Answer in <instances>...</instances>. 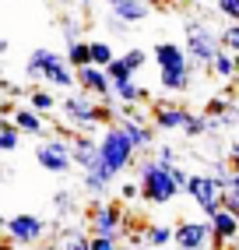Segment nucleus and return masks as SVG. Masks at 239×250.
Instances as JSON below:
<instances>
[{"instance_id": "f257e3e1", "label": "nucleus", "mask_w": 239, "mask_h": 250, "mask_svg": "<svg viewBox=\"0 0 239 250\" xmlns=\"http://www.w3.org/2000/svg\"><path fill=\"white\" fill-rule=\"evenodd\" d=\"M134 155H138L134 141H130V138H127L116 124H113L106 134L99 138V162H95V173H102V176L113 183V180L123 173L130 162H134ZM88 173H92V169H88Z\"/></svg>"}, {"instance_id": "f03ea898", "label": "nucleus", "mask_w": 239, "mask_h": 250, "mask_svg": "<svg viewBox=\"0 0 239 250\" xmlns=\"http://www.w3.org/2000/svg\"><path fill=\"white\" fill-rule=\"evenodd\" d=\"M25 74L32 81H49L53 88H63V92H71L78 85V71L67 63V57L53 53V49H46V46L32 49V57L25 63Z\"/></svg>"}, {"instance_id": "7ed1b4c3", "label": "nucleus", "mask_w": 239, "mask_h": 250, "mask_svg": "<svg viewBox=\"0 0 239 250\" xmlns=\"http://www.w3.org/2000/svg\"><path fill=\"white\" fill-rule=\"evenodd\" d=\"M138 183H141V197L151 205H169L179 194V183L173 180V166H162L159 159H148L138 166Z\"/></svg>"}, {"instance_id": "20e7f679", "label": "nucleus", "mask_w": 239, "mask_h": 250, "mask_svg": "<svg viewBox=\"0 0 239 250\" xmlns=\"http://www.w3.org/2000/svg\"><path fill=\"white\" fill-rule=\"evenodd\" d=\"M221 36L211 28V21H186V57H190L197 67H204V71H211V63L218 60V53H221Z\"/></svg>"}, {"instance_id": "39448f33", "label": "nucleus", "mask_w": 239, "mask_h": 250, "mask_svg": "<svg viewBox=\"0 0 239 250\" xmlns=\"http://www.w3.org/2000/svg\"><path fill=\"white\" fill-rule=\"evenodd\" d=\"M36 162L42 166L46 173L53 176H67L74 169V159H71V138H46L36 148Z\"/></svg>"}, {"instance_id": "423d86ee", "label": "nucleus", "mask_w": 239, "mask_h": 250, "mask_svg": "<svg viewBox=\"0 0 239 250\" xmlns=\"http://www.w3.org/2000/svg\"><path fill=\"white\" fill-rule=\"evenodd\" d=\"M186 194L194 197V205L208 215V219H211L215 211H221V201H225V190H221L208 173H194L190 183H186Z\"/></svg>"}, {"instance_id": "0eeeda50", "label": "nucleus", "mask_w": 239, "mask_h": 250, "mask_svg": "<svg viewBox=\"0 0 239 250\" xmlns=\"http://www.w3.org/2000/svg\"><path fill=\"white\" fill-rule=\"evenodd\" d=\"M60 113L71 124H78L81 130H88V127L99 124V106H95V99L88 92H67L63 103H60Z\"/></svg>"}, {"instance_id": "6e6552de", "label": "nucleus", "mask_w": 239, "mask_h": 250, "mask_svg": "<svg viewBox=\"0 0 239 250\" xmlns=\"http://www.w3.org/2000/svg\"><path fill=\"white\" fill-rule=\"evenodd\" d=\"M7 236H11V243H21V247L39 243L46 236V222L39 219V215H28V211L11 215L7 219Z\"/></svg>"}, {"instance_id": "1a4fd4ad", "label": "nucleus", "mask_w": 239, "mask_h": 250, "mask_svg": "<svg viewBox=\"0 0 239 250\" xmlns=\"http://www.w3.org/2000/svg\"><path fill=\"white\" fill-rule=\"evenodd\" d=\"M120 232H123V208H120V201L95 205L92 208V236H113V240H120Z\"/></svg>"}, {"instance_id": "9d476101", "label": "nucleus", "mask_w": 239, "mask_h": 250, "mask_svg": "<svg viewBox=\"0 0 239 250\" xmlns=\"http://www.w3.org/2000/svg\"><path fill=\"white\" fill-rule=\"evenodd\" d=\"M127 113L123 116H120V130H123V134L134 141V148H138V152H144V148H151V141H155V124H151V120H144V116L141 113H134L130 106H123Z\"/></svg>"}, {"instance_id": "9b49d317", "label": "nucleus", "mask_w": 239, "mask_h": 250, "mask_svg": "<svg viewBox=\"0 0 239 250\" xmlns=\"http://www.w3.org/2000/svg\"><path fill=\"white\" fill-rule=\"evenodd\" d=\"M211 236H215V232H211V222H179V226L173 229V243H176L179 250H204Z\"/></svg>"}, {"instance_id": "f8f14e48", "label": "nucleus", "mask_w": 239, "mask_h": 250, "mask_svg": "<svg viewBox=\"0 0 239 250\" xmlns=\"http://www.w3.org/2000/svg\"><path fill=\"white\" fill-rule=\"evenodd\" d=\"M186 120H190V109H183L176 103H159L151 106V124H155V130H183Z\"/></svg>"}, {"instance_id": "ddd939ff", "label": "nucleus", "mask_w": 239, "mask_h": 250, "mask_svg": "<svg viewBox=\"0 0 239 250\" xmlns=\"http://www.w3.org/2000/svg\"><path fill=\"white\" fill-rule=\"evenodd\" d=\"M106 7H109V18L120 21V25H134V21H144L148 18V0H106Z\"/></svg>"}, {"instance_id": "4468645a", "label": "nucleus", "mask_w": 239, "mask_h": 250, "mask_svg": "<svg viewBox=\"0 0 239 250\" xmlns=\"http://www.w3.org/2000/svg\"><path fill=\"white\" fill-rule=\"evenodd\" d=\"M78 85H81V92H88V95H102V99L113 95V81H109L106 67H95V63H88V67L78 71Z\"/></svg>"}, {"instance_id": "2eb2a0df", "label": "nucleus", "mask_w": 239, "mask_h": 250, "mask_svg": "<svg viewBox=\"0 0 239 250\" xmlns=\"http://www.w3.org/2000/svg\"><path fill=\"white\" fill-rule=\"evenodd\" d=\"M208 222H211V232H215V236H211L215 250H221L229 240H236V236H239V219H236L232 211H225V208H221V211H215Z\"/></svg>"}, {"instance_id": "dca6fc26", "label": "nucleus", "mask_w": 239, "mask_h": 250, "mask_svg": "<svg viewBox=\"0 0 239 250\" xmlns=\"http://www.w3.org/2000/svg\"><path fill=\"white\" fill-rule=\"evenodd\" d=\"M71 159H74V166H81L84 173L95 169V162H99V141L88 138V134H71Z\"/></svg>"}, {"instance_id": "f3484780", "label": "nucleus", "mask_w": 239, "mask_h": 250, "mask_svg": "<svg viewBox=\"0 0 239 250\" xmlns=\"http://www.w3.org/2000/svg\"><path fill=\"white\" fill-rule=\"evenodd\" d=\"M151 57H155L159 71H173V67H190V57H186V46L179 42H159L151 49Z\"/></svg>"}, {"instance_id": "a211bd4d", "label": "nucleus", "mask_w": 239, "mask_h": 250, "mask_svg": "<svg viewBox=\"0 0 239 250\" xmlns=\"http://www.w3.org/2000/svg\"><path fill=\"white\" fill-rule=\"evenodd\" d=\"M11 120H14V127H18L25 138H46V134H49L46 116H42V113H36V109H14Z\"/></svg>"}, {"instance_id": "6ab92c4d", "label": "nucleus", "mask_w": 239, "mask_h": 250, "mask_svg": "<svg viewBox=\"0 0 239 250\" xmlns=\"http://www.w3.org/2000/svg\"><path fill=\"white\" fill-rule=\"evenodd\" d=\"M113 95H116L123 106H141V103H148V92L138 85V81H113Z\"/></svg>"}, {"instance_id": "aec40b11", "label": "nucleus", "mask_w": 239, "mask_h": 250, "mask_svg": "<svg viewBox=\"0 0 239 250\" xmlns=\"http://www.w3.org/2000/svg\"><path fill=\"white\" fill-rule=\"evenodd\" d=\"M159 81L165 92H186L190 88V67H173V71H159Z\"/></svg>"}, {"instance_id": "412c9836", "label": "nucleus", "mask_w": 239, "mask_h": 250, "mask_svg": "<svg viewBox=\"0 0 239 250\" xmlns=\"http://www.w3.org/2000/svg\"><path fill=\"white\" fill-rule=\"evenodd\" d=\"M28 109H36V113H53V109H60V103H57V95L53 92H46V88H32L28 92Z\"/></svg>"}, {"instance_id": "4be33fe9", "label": "nucleus", "mask_w": 239, "mask_h": 250, "mask_svg": "<svg viewBox=\"0 0 239 250\" xmlns=\"http://www.w3.org/2000/svg\"><path fill=\"white\" fill-rule=\"evenodd\" d=\"M211 74H218V78H236L239 74V57L236 53H229V49H221V53H218V60L211 63Z\"/></svg>"}, {"instance_id": "5701e85b", "label": "nucleus", "mask_w": 239, "mask_h": 250, "mask_svg": "<svg viewBox=\"0 0 239 250\" xmlns=\"http://www.w3.org/2000/svg\"><path fill=\"white\" fill-rule=\"evenodd\" d=\"M21 130L14 127V120H0V152H14L21 145Z\"/></svg>"}, {"instance_id": "b1692460", "label": "nucleus", "mask_w": 239, "mask_h": 250, "mask_svg": "<svg viewBox=\"0 0 239 250\" xmlns=\"http://www.w3.org/2000/svg\"><path fill=\"white\" fill-rule=\"evenodd\" d=\"M67 63H71V67L74 71H81V67H88V63H92V49H88V42H71V46H67Z\"/></svg>"}, {"instance_id": "393cba45", "label": "nucleus", "mask_w": 239, "mask_h": 250, "mask_svg": "<svg viewBox=\"0 0 239 250\" xmlns=\"http://www.w3.org/2000/svg\"><path fill=\"white\" fill-rule=\"evenodd\" d=\"M88 49H92V63H95V67H109V63L116 60L113 46H109L106 39H92V42H88Z\"/></svg>"}, {"instance_id": "a878e982", "label": "nucleus", "mask_w": 239, "mask_h": 250, "mask_svg": "<svg viewBox=\"0 0 239 250\" xmlns=\"http://www.w3.org/2000/svg\"><path fill=\"white\" fill-rule=\"evenodd\" d=\"M144 240H148L151 250H165L169 243H173V229H169V226H148Z\"/></svg>"}, {"instance_id": "bb28decb", "label": "nucleus", "mask_w": 239, "mask_h": 250, "mask_svg": "<svg viewBox=\"0 0 239 250\" xmlns=\"http://www.w3.org/2000/svg\"><path fill=\"white\" fill-rule=\"evenodd\" d=\"M229 99H208V103H204V116H208V120H225V116H229Z\"/></svg>"}, {"instance_id": "cd10ccee", "label": "nucleus", "mask_w": 239, "mask_h": 250, "mask_svg": "<svg viewBox=\"0 0 239 250\" xmlns=\"http://www.w3.org/2000/svg\"><path fill=\"white\" fill-rule=\"evenodd\" d=\"M84 190H88V194H95V197H102V194H106L109 190V180L106 176H102V173H84Z\"/></svg>"}, {"instance_id": "c85d7f7f", "label": "nucleus", "mask_w": 239, "mask_h": 250, "mask_svg": "<svg viewBox=\"0 0 239 250\" xmlns=\"http://www.w3.org/2000/svg\"><path fill=\"white\" fill-rule=\"evenodd\" d=\"M106 74H109V81H134V71L127 67V60H123V57H116L109 67H106Z\"/></svg>"}, {"instance_id": "c756f323", "label": "nucleus", "mask_w": 239, "mask_h": 250, "mask_svg": "<svg viewBox=\"0 0 239 250\" xmlns=\"http://www.w3.org/2000/svg\"><path fill=\"white\" fill-rule=\"evenodd\" d=\"M208 127H211V120H208L204 113H190V120H186V127H183V130H186L190 138H200Z\"/></svg>"}, {"instance_id": "7c9ffc66", "label": "nucleus", "mask_w": 239, "mask_h": 250, "mask_svg": "<svg viewBox=\"0 0 239 250\" xmlns=\"http://www.w3.org/2000/svg\"><path fill=\"white\" fill-rule=\"evenodd\" d=\"M221 46H225L229 53L239 57V21H236V25H225V32H221Z\"/></svg>"}, {"instance_id": "2f4dec72", "label": "nucleus", "mask_w": 239, "mask_h": 250, "mask_svg": "<svg viewBox=\"0 0 239 250\" xmlns=\"http://www.w3.org/2000/svg\"><path fill=\"white\" fill-rule=\"evenodd\" d=\"M63 250H92V236H81V232H67V236H63Z\"/></svg>"}, {"instance_id": "473e14b6", "label": "nucleus", "mask_w": 239, "mask_h": 250, "mask_svg": "<svg viewBox=\"0 0 239 250\" xmlns=\"http://www.w3.org/2000/svg\"><path fill=\"white\" fill-rule=\"evenodd\" d=\"M123 60H127V67H130L134 74H138V71L144 67V63H148V53H144V49H127Z\"/></svg>"}, {"instance_id": "72a5a7b5", "label": "nucleus", "mask_w": 239, "mask_h": 250, "mask_svg": "<svg viewBox=\"0 0 239 250\" xmlns=\"http://www.w3.org/2000/svg\"><path fill=\"white\" fill-rule=\"evenodd\" d=\"M218 11H221V18H229L232 25L239 21V0H221V4H218Z\"/></svg>"}, {"instance_id": "f704fd0d", "label": "nucleus", "mask_w": 239, "mask_h": 250, "mask_svg": "<svg viewBox=\"0 0 239 250\" xmlns=\"http://www.w3.org/2000/svg\"><path fill=\"white\" fill-rule=\"evenodd\" d=\"M120 197H123V201H138L141 197V183H123V187H120Z\"/></svg>"}, {"instance_id": "c9c22d12", "label": "nucleus", "mask_w": 239, "mask_h": 250, "mask_svg": "<svg viewBox=\"0 0 239 250\" xmlns=\"http://www.w3.org/2000/svg\"><path fill=\"white\" fill-rule=\"evenodd\" d=\"M155 159H159L162 166H173V162H176V152H173V145H162L159 152H155Z\"/></svg>"}, {"instance_id": "e433bc0d", "label": "nucleus", "mask_w": 239, "mask_h": 250, "mask_svg": "<svg viewBox=\"0 0 239 250\" xmlns=\"http://www.w3.org/2000/svg\"><path fill=\"white\" fill-rule=\"evenodd\" d=\"M92 250H116L113 236H92Z\"/></svg>"}, {"instance_id": "4c0bfd02", "label": "nucleus", "mask_w": 239, "mask_h": 250, "mask_svg": "<svg viewBox=\"0 0 239 250\" xmlns=\"http://www.w3.org/2000/svg\"><path fill=\"white\" fill-rule=\"evenodd\" d=\"M63 39H67V46L78 42V21H63Z\"/></svg>"}, {"instance_id": "58836bf2", "label": "nucleus", "mask_w": 239, "mask_h": 250, "mask_svg": "<svg viewBox=\"0 0 239 250\" xmlns=\"http://www.w3.org/2000/svg\"><path fill=\"white\" fill-rule=\"evenodd\" d=\"M229 166H232V173H239V141H232V148H229Z\"/></svg>"}, {"instance_id": "ea45409f", "label": "nucleus", "mask_w": 239, "mask_h": 250, "mask_svg": "<svg viewBox=\"0 0 239 250\" xmlns=\"http://www.w3.org/2000/svg\"><path fill=\"white\" fill-rule=\"evenodd\" d=\"M53 205L63 211V208H71V194H67V190H57V197H53Z\"/></svg>"}, {"instance_id": "a19ab883", "label": "nucleus", "mask_w": 239, "mask_h": 250, "mask_svg": "<svg viewBox=\"0 0 239 250\" xmlns=\"http://www.w3.org/2000/svg\"><path fill=\"white\" fill-rule=\"evenodd\" d=\"M229 194L239 197V173H232V180H229Z\"/></svg>"}, {"instance_id": "79ce46f5", "label": "nucleus", "mask_w": 239, "mask_h": 250, "mask_svg": "<svg viewBox=\"0 0 239 250\" xmlns=\"http://www.w3.org/2000/svg\"><path fill=\"white\" fill-rule=\"evenodd\" d=\"M0 232H7V219H4V215H0Z\"/></svg>"}, {"instance_id": "37998d69", "label": "nucleus", "mask_w": 239, "mask_h": 250, "mask_svg": "<svg viewBox=\"0 0 239 250\" xmlns=\"http://www.w3.org/2000/svg\"><path fill=\"white\" fill-rule=\"evenodd\" d=\"M4 49H7V42H4V39H0V53H4Z\"/></svg>"}, {"instance_id": "c03bdc74", "label": "nucleus", "mask_w": 239, "mask_h": 250, "mask_svg": "<svg viewBox=\"0 0 239 250\" xmlns=\"http://www.w3.org/2000/svg\"><path fill=\"white\" fill-rule=\"evenodd\" d=\"M204 4H221V0H204Z\"/></svg>"}, {"instance_id": "a18cd8bd", "label": "nucleus", "mask_w": 239, "mask_h": 250, "mask_svg": "<svg viewBox=\"0 0 239 250\" xmlns=\"http://www.w3.org/2000/svg\"><path fill=\"white\" fill-rule=\"evenodd\" d=\"M0 250H11V247H7V243H0Z\"/></svg>"}, {"instance_id": "49530a36", "label": "nucleus", "mask_w": 239, "mask_h": 250, "mask_svg": "<svg viewBox=\"0 0 239 250\" xmlns=\"http://www.w3.org/2000/svg\"><path fill=\"white\" fill-rule=\"evenodd\" d=\"M127 250H141V247H127Z\"/></svg>"}, {"instance_id": "de8ad7c7", "label": "nucleus", "mask_w": 239, "mask_h": 250, "mask_svg": "<svg viewBox=\"0 0 239 250\" xmlns=\"http://www.w3.org/2000/svg\"><path fill=\"white\" fill-rule=\"evenodd\" d=\"M0 85H4V78H0Z\"/></svg>"}]
</instances>
